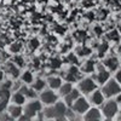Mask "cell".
Masks as SVG:
<instances>
[{"mask_svg":"<svg viewBox=\"0 0 121 121\" xmlns=\"http://www.w3.org/2000/svg\"><path fill=\"white\" fill-rule=\"evenodd\" d=\"M67 112H68V105L64 102H60V100H57L52 105H46V108L43 109L45 119H56V120L67 119Z\"/></svg>","mask_w":121,"mask_h":121,"instance_id":"cell-1","label":"cell"},{"mask_svg":"<svg viewBox=\"0 0 121 121\" xmlns=\"http://www.w3.org/2000/svg\"><path fill=\"white\" fill-rule=\"evenodd\" d=\"M120 109V105L117 104L115 98H108V100L100 105V110H102V114L104 119L108 120H113L116 117V114Z\"/></svg>","mask_w":121,"mask_h":121,"instance_id":"cell-2","label":"cell"},{"mask_svg":"<svg viewBox=\"0 0 121 121\" xmlns=\"http://www.w3.org/2000/svg\"><path fill=\"white\" fill-rule=\"evenodd\" d=\"M43 109H44V104L41 103V100L34 98V99H30L29 102H27L23 105V114H26L30 120H33Z\"/></svg>","mask_w":121,"mask_h":121,"instance_id":"cell-3","label":"cell"},{"mask_svg":"<svg viewBox=\"0 0 121 121\" xmlns=\"http://www.w3.org/2000/svg\"><path fill=\"white\" fill-rule=\"evenodd\" d=\"M102 92L105 98H115L121 92V84H119L114 78H110L105 84L102 85Z\"/></svg>","mask_w":121,"mask_h":121,"instance_id":"cell-4","label":"cell"},{"mask_svg":"<svg viewBox=\"0 0 121 121\" xmlns=\"http://www.w3.org/2000/svg\"><path fill=\"white\" fill-rule=\"evenodd\" d=\"M62 78L69 82H79L82 79V72L78 65H69L64 72H62Z\"/></svg>","mask_w":121,"mask_h":121,"instance_id":"cell-5","label":"cell"},{"mask_svg":"<svg viewBox=\"0 0 121 121\" xmlns=\"http://www.w3.org/2000/svg\"><path fill=\"white\" fill-rule=\"evenodd\" d=\"M110 70L102 63V62H99V63H97V65H96V70H95V75H93V79L96 80V82L98 84V85H100L102 86L103 84H105L108 80L112 78L110 76Z\"/></svg>","mask_w":121,"mask_h":121,"instance_id":"cell-6","label":"cell"},{"mask_svg":"<svg viewBox=\"0 0 121 121\" xmlns=\"http://www.w3.org/2000/svg\"><path fill=\"white\" fill-rule=\"evenodd\" d=\"M78 88L82 95H90L92 91H95L96 88H98V84L96 82V80L91 76L87 78H82L78 84Z\"/></svg>","mask_w":121,"mask_h":121,"instance_id":"cell-7","label":"cell"},{"mask_svg":"<svg viewBox=\"0 0 121 121\" xmlns=\"http://www.w3.org/2000/svg\"><path fill=\"white\" fill-rule=\"evenodd\" d=\"M39 99L41 100V103L44 105H52V104H55L57 100L59 99V96H58V93L55 92V90H52V88H45L44 91L40 92Z\"/></svg>","mask_w":121,"mask_h":121,"instance_id":"cell-8","label":"cell"},{"mask_svg":"<svg viewBox=\"0 0 121 121\" xmlns=\"http://www.w3.org/2000/svg\"><path fill=\"white\" fill-rule=\"evenodd\" d=\"M90 107H91V103H90V100L88 99H86L85 97H82V96H80L75 102L73 103V105L70 107V109L73 110V112H75L78 115H84L87 110L90 109Z\"/></svg>","mask_w":121,"mask_h":121,"instance_id":"cell-9","label":"cell"},{"mask_svg":"<svg viewBox=\"0 0 121 121\" xmlns=\"http://www.w3.org/2000/svg\"><path fill=\"white\" fill-rule=\"evenodd\" d=\"M3 69L7 76H10L11 79H18L21 76V68L17 67L12 60H6L3 64Z\"/></svg>","mask_w":121,"mask_h":121,"instance_id":"cell-10","label":"cell"},{"mask_svg":"<svg viewBox=\"0 0 121 121\" xmlns=\"http://www.w3.org/2000/svg\"><path fill=\"white\" fill-rule=\"evenodd\" d=\"M105 99L107 98L103 95L102 90H98V88L92 91V92L90 93V97H88V100H90L91 105H95V107H100L105 102Z\"/></svg>","mask_w":121,"mask_h":121,"instance_id":"cell-11","label":"cell"},{"mask_svg":"<svg viewBox=\"0 0 121 121\" xmlns=\"http://www.w3.org/2000/svg\"><path fill=\"white\" fill-rule=\"evenodd\" d=\"M82 119L84 120H102L104 119L103 117V114H102V110L99 109V107H90V109L82 115Z\"/></svg>","mask_w":121,"mask_h":121,"instance_id":"cell-12","label":"cell"},{"mask_svg":"<svg viewBox=\"0 0 121 121\" xmlns=\"http://www.w3.org/2000/svg\"><path fill=\"white\" fill-rule=\"evenodd\" d=\"M110 72L112 73H114L116 69H119L120 68V58L117 57V56H107L104 59H103V62H102Z\"/></svg>","mask_w":121,"mask_h":121,"instance_id":"cell-13","label":"cell"},{"mask_svg":"<svg viewBox=\"0 0 121 121\" xmlns=\"http://www.w3.org/2000/svg\"><path fill=\"white\" fill-rule=\"evenodd\" d=\"M46 82H47V86L52 90H58L60 87V85L63 84V78L62 76H58L56 74H50L46 79Z\"/></svg>","mask_w":121,"mask_h":121,"instance_id":"cell-14","label":"cell"},{"mask_svg":"<svg viewBox=\"0 0 121 121\" xmlns=\"http://www.w3.org/2000/svg\"><path fill=\"white\" fill-rule=\"evenodd\" d=\"M96 60L95 59H86L82 64H80V69H81L82 74H93L96 70Z\"/></svg>","mask_w":121,"mask_h":121,"instance_id":"cell-15","label":"cell"},{"mask_svg":"<svg viewBox=\"0 0 121 121\" xmlns=\"http://www.w3.org/2000/svg\"><path fill=\"white\" fill-rule=\"evenodd\" d=\"M81 96V92H80L79 91V88H73L72 91H70V92L67 95V96H64L63 98H64V100L63 102L68 105V108H70L73 105V103L75 102V100Z\"/></svg>","mask_w":121,"mask_h":121,"instance_id":"cell-16","label":"cell"},{"mask_svg":"<svg viewBox=\"0 0 121 121\" xmlns=\"http://www.w3.org/2000/svg\"><path fill=\"white\" fill-rule=\"evenodd\" d=\"M6 110H7V113L12 116L13 120H18V117L23 114V105H18V104L12 103L7 107Z\"/></svg>","mask_w":121,"mask_h":121,"instance_id":"cell-17","label":"cell"},{"mask_svg":"<svg viewBox=\"0 0 121 121\" xmlns=\"http://www.w3.org/2000/svg\"><path fill=\"white\" fill-rule=\"evenodd\" d=\"M18 91H21V92L27 97V99H34V98L38 97V92L32 87V85L28 86L27 84H23V85H21Z\"/></svg>","mask_w":121,"mask_h":121,"instance_id":"cell-18","label":"cell"},{"mask_svg":"<svg viewBox=\"0 0 121 121\" xmlns=\"http://www.w3.org/2000/svg\"><path fill=\"white\" fill-rule=\"evenodd\" d=\"M11 102L15 103V104H18V105H24L27 103V97L21 92V91H15V92L11 95Z\"/></svg>","mask_w":121,"mask_h":121,"instance_id":"cell-19","label":"cell"},{"mask_svg":"<svg viewBox=\"0 0 121 121\" xmlns=\"http://www.w3.org/2000/svg\"><path fill=\"white\" fill-rule=\"evenodd\" d=\"M75 53L80 57V58H85V57H88L92 53V48L88 47L87 45L82 44V45H79L75 47Z\"/></svg>","mask_w":121,"mask_h":121,"instance_id":"cell-20","label":"cell"},{"mask_svg":"<svg viewBox=\"0 0 121 121\" xmlns=\"http://www.w3.org/2000/svg\"><path fill=\"white\" fill-rule=\"evenodd\" d=\"M63 63L68 64V65H79L80 64V57L75 53V52H69L64 59H63Z\"/></svg>","mask_w":121,"mask_h":121,"instance_id":"cell-21","label":"cell"},{"mask_svg":"<svg viewBox=\"0 0 121 121\" xmlns=\"http://www.w3.org/2000/svg\"><path fill=\"white\" fill-rule=\"evenodd\" d=\"M47 86V82H46V80L43 79V78H36L34 79V81L32 82V87L36 91V92H41V91H44Z\"/></svg>","mask_w":121,"mask_h":121,"instance_id":"cell-22","label":"cell"},{"mask_svg":"<svg viewBox=\"0 0 121 121\" xmlns=\"http://www.w3.org/2000/svg\"><path fill=\"white\" fill-rule=\"evenodd\" d=\"M23 51V44L21 41H13L9 45V52L12 55H17L21 53Z\"/></svg>","mask_w":121,"mask_h":121,"instance_id":"cell-23","label":"cell"},{"mask_svg":"<svg viewBox=\"0 0 121 121\" xmlns=\"http://www.w3.org/2000/svg\"><path fill=\"white\" fill-rule=\"evenodd\" d=\"M19 78H21V81L23 84H27V85H32V82L34 81V79H35L32 70H24Z\"/></svg>","mask_w":121,"mask_h":121,"instance_id":"cell-24","label":"cell"},{"mask_svg":"<svg viewBox=\"0 0 121 121\" xmlns=\"http://www.w3.org/2000/svg\"><path fill=\"white\" fill-rule=\"evenodd\" d=\"M62 64H63V60L59 57H52V58H50L48 62H47V67L50 69H52V70L59 69L60 67H62Z\"/></svg>","mask_w":121,"mask_h":121,"instance_id":"cell-25","label":"cell"},{"mask_svg":"<svg viewBox=\"0 0 121 121\" xmlns=\"http://www.w3.org/2000/svg\"><path fill=\"white\" fill-rule=\"evenodd\" d=\"M73 88H74V87H73V84H72V82L65 81V82H63L62 85H60V87L58 88V95L62 96V97H64V96H67Z\"/></svg>","mask_w":121,"mask_h":121,"instance_id":"cell-26","label":"cell"},{"mask_svg":"<svg viewBox=\"0 0 121 121\" xmlns=\"http://www.w3.org/2000/svg\"><path fill=\"white\" fill-rule=\"evenodd\" d=\"M12 62L17 65V67H19L21 69H23L26 65H27V62H26V58L22 56V55H19V53H17V55H13L12 56Z\"/></svg>","mask_w":121,"mask_h":121,"instance_id":"cell-27","label":"cell"},{"mask_svg":"<svg viewBox=\"0 0 121 121\" xmlns=\"http://www.w3.org/2000/svg\"><path fill=\"white\" fill-rule=\"evenodd\" d=\"M108 50H109V44L107 41L98 44V46H97V55H98V57H100V58L104 57L107 55V52H108Z\"/></svg>","mask_w":121,"mask_h":121,"instance_id":"cell-28","label":"cell"},{"mask_svg":"<svg viewBox=\"0 0 121 121\" xmlns=\"http://www.w3.org/2000/svg\"><path fill=\"white\" fill-rule=\"evenodd\" d=\"M12 95V90L7 88L6 86L0 84V98H4V99H10Z\"/></svg>","mask_w":121,"mask_h":121,"instance_id":"cell-29","label":"cell"},{"mask_svg":"<svg viewBox=\"0 0 121 121\" xmlns=\"http://www.w3.org/2000/svg\"><path fill=\"white\" fill-rule=\"evenodd\" d=\"M74 39L76 40L78 43H84L85 40L87 39V34H86L85 30L79 29V30H76V32H74Z\"/></svg>","mask_w":121,"mask_h":121,"instance_id":"cell-30","label":"cell"},{"mask_svg":"<svg viewBox=\"0 0 121 121\" xmlns=\"http://www.w3.org/2000/svg\"><path fill=\"white\" fill-rule=\"evenodd\" d=\"M107 40L108 41H115L117 43L120 40V33L117 32V30H110V32L107 33Z\"/></svg>","mask_w":121,"mask_h":121,"instance_id":"cell-31","label":"cell"},{"mask_svg":"<svg viewBox=\"0 0 121 121\" xmlns=\"http://www.w3.org/2000/svg\"><path fill=\"white\" fill-rule=\"evenodd\" d=\"M39 45H40V43H39V40L36 39V38H33V39H30L29 41H28V48L30 50V51H35V50L39 47Z\"/></svg>","mask_w":121,"mask_h":121,"instance_id":"cell-32","label":"cell"},{"mask_svg":"<svg viewBox=\"0 0 121 121\" xmlns=\"http://www.w3.org/2000/svg\"><path fill=\"white\" fill-rule=\"evenodd\" d=\"M10 43V39L7 38V34L0 33V47H5Z\"/></svg>","mask_w":121,"mask_h":121,"instance_id":"cell-33","label":"cell"},{"mask_svg":"<svg viewBox=\"0 0 121 121\" xmlns=\"http://www.w3.org/2000/svg\"><path fill=\"white\" fill-rule=\"evenodd\" d=\"M9 100L10 99H4V98H0V113L5 112L9 107Z\"/></svg>","mask_w":121,"mask_h":121,"instance_id":"cell-34","label":"cell"},{"mask_svg":"<svg viewBox=\"0 0 121 121\" xmlns=\"http://www.w3.org/2000/svg\"><path fill=\"white\" fill-rule=\"evenodd\" d=\"M0 120H1V121H12L13 119H12L11 115L7 113V110H5V112L0 113Z\"/></svg>","mask_w":121,"mask_h":121,"instance_id":"cell-35","label":"cell"},{"mask_svg":"<svg viewBox=\"0 0 121 121\" xmlns=\"http://www.w3.org/2000/svg\"><path fill=\"white\" fill-rule=\"evenodd\" d=\"M9 57H10V55L6 51H4L3 47H0V62H1V63L6 62V60L9 59Z\"/></svg>","mask_w":121,"mask_h":121,"instance_id":"cell-36","label":"cell"},{"mask_svg":"<svg viewBox=\"0 0 121 121\" xmlns=\"http://www.w3.org/2000/svg\"><path fill=\"white\" fill-rule=\"evenodd\" d=\"M114 79L116 80L119 84H121V68L116 69L115 72H114Z\"/></svg>","mask_w":121,"mask_h":121,"instance_id":"cell-37","label":"cell"},{"mask_svg":"<svg viewBox=\"0 0 121 121\" xmlns=\"http://www.w3.org/2000/svg\"><path fill=\"white\" fill-rule=\"evenodd\" d=\"M93 32L96 33L97 36H100V35L103 34V30H102V28H100V27H96V28L93 29Z\"/></svg>","mask_w":121,"mask_h":121,"instance_id":"cell-38","label":"cell"},{"mask_svg":"<svg viewBox=\"0 0 121 121\" xmlns=\"http://www.w3.org/2000/svg\"><path fill=\"white\" fill-rule=\"evenodd\" d=\"M40 67V60H39V58H34L33 59V68L34 69H38Z\"/></svg>","mask_w":121,"mask_h":121,"instance_id":"cell-39","label":"cell"},{"mask_svg":"<svg viewBox=\"0 0 121 121\" xmlns=\"http://www.w3.org/2000/svg\"><path fill=\"white\" fill-rule=\"evenodd\" d=\"M5 72H4V69L1 68V69H0V82H1V81H4V80H5Z\"/></svg>","mask_w":121,"mask_h":121,"instance_id":"cell-40","label":"cell"},{"mask_svg":"<svg viewBox=\"0 0 121 121\" xmlns=\"http://www.w3.org/2000/svg\"><path fill=\"white\" fill-rule=\"evenodd\" d=\"M115 99H116L117 104H119V105H120V108H121V92H120V93H119V95L115 97Z\"/></svg>","mask_w":121,"mask_h":121,"instance_id":"cell-41","label":"cell"},{"mask_svg":"<svg viewBox=\"0 0 121 121\" xmlns=\"http://www.w3.org/2000/svg\"><path fill=\"white\" fill-rule=\"evenodd\" d=\"M115 119H117V120H121V108L119 109V112H117V114H116V117Z\"/></svg>","mask_w":121,"mask_h":121,"instance_id":"cell-42","label":"cell"},{"mask_svg":"<svg viewBox=\"0 0 121 121\" xmlns=\"http://www.w3.org/2000/svg\"><path fill=\"white\" fill-rule=\"evenodd\" d=\"M117 52H119V57L121 58V45L119 46V48H117Z\"/></svg>","mask_w":121,"mask_h":121,"instance_id":"cell-43","label":"cell"},{"mask_svg":"<svg viewBox=\"0 0 121 121\" xmlns=\"http://www.w3.org/2000/svg\"><path fill=\"white\" fill-rule=\"evenodd\" d=\"M0 63H1V62H0Z\"/></svg>","mask_w":121,"mask_h":121,"instance_id":"cell-44","label":"cell"}]
</instances>
